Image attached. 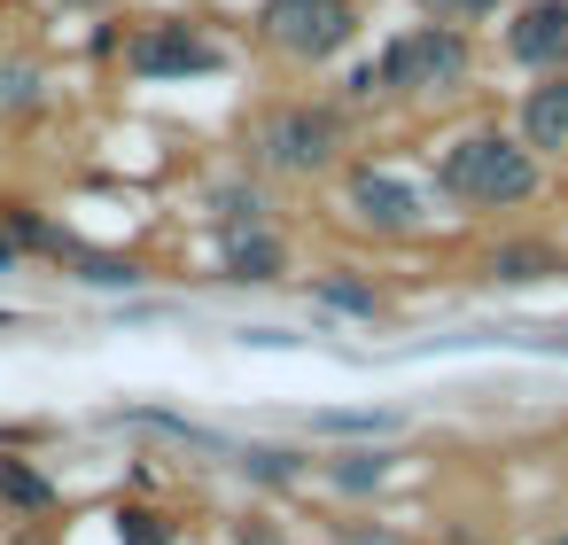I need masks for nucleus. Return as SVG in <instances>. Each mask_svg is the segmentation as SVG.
Returning <instances> with one entry per match:
<instances>
[{"instance_id": "obj_24", "label": "nucleus", "mask_w": 568, "mask_h": 545, "mask_svg": "<svg viewBox=\"0 0 568 545\" xmlns=\"http://www.w3.org/2000/svg\"><path fill=\"white\" fill-rule=\"evenodd\" d=\"M48 9H55V17H110L118 0H48Z\"/></svg>"}, {"instance_id": "obj_1", "label": "nucleus", "mask_w": 568, "mask_h": 545, "mask_svg": "<svg viewBox=\"0 0 568 545\" xmlns=\"http://www.w3.org/2000/svg\"><path fill=\"white\" fill-rule=\"evenodd\" d=\"M475 87V32L459 24H405L374 48V63H351L343 102L351 110H436Z\"/></svg>"}, {"instance_id": "obj_5", "label": "nucleus", "mask_w": 568, "mask_h": 545, "mask_svg": "<svg viewBox=\"0 0 568 545\" xmlns=\"http://www.w3.org/2000/svg\"><path fill=\"white\" fill-rule=\"evenodd\" d=\"M358 32H366L358 0H265V9H257L265 55H281L288 71H320V63L351 55Z\"/></svg>"}, {"instance_id": "obj_23", "label": "nucleus", "mask_w": 568, "mask_h": 545, "mask_svg": "<svg viewBox=\"0 0 568 545\" xmlns=\"http://www.w3.org/2000/svg\"><path fill=\"white\" fill-rule=\"evenodd\" d=\"M234 545H288V529H281L273 514H242V522H234Z\"/></svg>"}, {"instance_id": "obj_26", "label": "nucleus", "mask_w": 568, "mask_h": 545, "mask_svg": "<svg viewBox=\"0 0 568 545\" xmlns=\"http://www.w3.org/2000/svg\"><path fill=\"white\" fill-rule=\"evenodd\" d=\"M343 545H397L389 529H343Z\"/></svg>"}, {"instance_id": "obj_13", "label": "nucleus", "mask_w": 568, "mask_h": 545, "mask_svg": "<svg viewBox=\"0 0 568 545\" xmlns=\"http://www.w3.org/2000/svg\"><path fill=\"white\" fill-rule=\"evenodd\" d=\"M55 506H63V483H55L40 460L0 452V514H17V522H48Z\"/></svg>"}, {"instance_id": "obj_25", "label": "nucleus", "mask_w": 568, "mask_h": 545, "mask_svg": "<svg viewBox=\"0 0 568 545\" xmlns=\"http://www.w3.org/2000/svg\"><path fill=\"white\" fill-rule=\"evenodd\" d=\"M24 265H32V258H24V250H17L9 234H0V281H9V273H24Z\"/></svg>"}, {"instance_id": "obj_4", "label": "nucleus", "mask_w": 568, "mask_h": 545, "mask_svg": "<svg viewBox=\"0 0 568 545\" xmlns=\"http://www.w3.org/2000/svg\"><path fill=\"white\" fill-rule=\"evenodd\" d=\"M118 63H125L133 87H187V79H219L234 55H226V40H219L211 24H195V17H149V24H133V32L118 40Z\"/></svg>"}, {"instance_id": "obj_8", "label": "nucleus", "mask_w": 568, "mask_h": 545, "mask_svg": "<svg viewBox=\"0 0 568 545\" xmlns=\"http://www.w3.org/2000/svg\"><path fill=\"white\" fill-rule=\"evenodd\" d=\"M514 133L537 164H568V71L552 79H529L521 102H514Z\"/></svg>"}, {"instance_id": "obj_22", "label": "nucleus", "mask_w": 568, "mask_h": 545, "mask_svg": "<svg viewBox=\"0 0 568 545\" xmlns=\"http://www.w3.org/2000/svg\"><path fill=\"white\" fill-rule=\"evenodd\" d=\"M498 9H506V0H420V17H428V24H459V32L490 24Z\"/></svg>"}, {"instance_id": "obj_15", "label": "nucleus", "mask_w": 568, "mask_h": 545, "mask_svg": "<svg viewBox=\"0 0 568 545\" xmlns=\"http://www.w3.org/2000/svg\"><path fill=\"white\" fill-rule=\"evenodd\" d=\"M110 428H149V436L187 444V452H203V460H234V436H219V428H203V421H187V413H172V405H118Z\"/></svg>"}, {"instance_id": "obj_18", "label": "nucleus", "mask_w": 568, "mask_h": 545, "mask_svg": "<svg viewBox=\"0 0 568 545\" xmlns=\"http://www.w3.org/2000/svg\"><path fill=\"white\" fill-rule=\"evenodd\" d=\"M48 110V63L32 48H0V118H40Z\"/></svg>"}, {"instance_id": "obj_28", "label": "nucleus", "mask_w": 568, "mask_h": 545, "mask_svg": "<svg viewBox=\"0 0 568 545\" xmlns=\"http://www.w3.org/2000/svg\"><path fill=\"white\" fill-rule=\"evenodd\" d=\"M545 545H568V529H552V537H545Z\"/></svg>"}, {"instance_id": "obj_11", "label": "nucleus", "mask_w": 568, "mask_h": 545, "mask_svg": "<svg viewBox=\"0 0 568 545\" xmlns=\"http://www.w3.org/2000/svg\"><path fill=\"white\" fill-rule=\"evenodd\" d=\"M552 273H568V258H560L545 234H498V242L475 258V281H483V289H537V281H552Z\"/></svg>"}, {"instance_id": "obj_10", "label": "nucleus", "mask_w": 568, "mask_h": 545, "mask_svg": "<svg viewBox=\"0 0 568 545\" xmlns=\"http://www.w3.org/2000/svg\"><path fill=\"white\" fill-rule=\"evenodd\" d=\"M397 467H405L397 444H343V452L312 460V483L335 491V498H382V491L397 483Z\"/></svg>"}, {"instance_id": "obj_2", "label": "nucleus", "mask_w": 568, "mask_h": 545, "mask_svg": "<svg viewBox=\"0 0 568 545\" xmlns=\"http://www.w3.org/2000/svg\"><path fill=\"white\" fill-rule=\"evenodd\" d=\"M351 149H358V110L343 94H281L242 133V164L265 180H296V188L335 180Z\"/></svg>"}, {"instance_id": "obj_9", "label": "nucleus", "mask_w": 568, "mask_h": 545, "mask_svg": "<svg viewBox=\"0 0 568 545\" xmlns=\"http://www.w3.org/2000/svg\"><path fill=\"white\" fill-rule=\"evenodd\" d=\"M288 273H296V258H288V234L281 226L219 234V281H234V289H281Z\"/></svg>"}, {"instance_id": "obj_6", "label": "nucleus", "mask_w": 568, "mask_h": 545, "mask_svg": "<svg viewBox=\"0 0 568 545\" xmlns=\"http://www.w3.org/2000/svg\"><path fill=\"white\" fill-rule=\"evenodd\" d=\"M335 211L351 234L366 242H413L428 219H436V195L397 180L389 164H343V188H335Z\"/></svg>"}, {"instance_id": "obj_20", "label": "nucleus", "mask_w": 568, "mask_h": 545, "mask_svg": "<svg viewBox=\"0 0 568 545\" xmlns=\"http://www.w3.org/2000/svg\"><path fill=\"white\" fill-rule=\"evenodd\" d=\"M110 529H118V545H180V522L164 506H149V498H125L110 514Z\"/></svg>"}, {"instance_id": "obj_14", "label": "nucleus", "mask_w": 568, "mask_h": 545, "mask_svg": "<svg viewBox=\"0 0 568 545\" xmlns=\"http://www.w3.org/2000/svg\"><path fill=\"white\" fill-rule=\"evenodd\" d=\"M312 304H320V312H335V320H366V327L389 312L382 281H374V273H358V265H320V273H312Z\"/></svg>"}, {"instance_id": "obj_19", "label": "nucleus", "mask_w": 568, "mask_h": 545, "mask_svg": "<svg viewBox=\"0 0 568 545\" xmlns=\"http://www.w3.org/2000/svg\"><path fill=\"white\" fill-rule=\"evenodd\" d=\"M397 413H312V436H343V444H397Z\"/></svg>"}, {"instance_id": "obj_27", "label": "nucleus", "mask_w": 568, "mask_h": 545, "mask_svg": "<svg viewBox=\"0 0 568 545\" xmlns=\"http://www.w3.org/2000/svg\"><path fill=\"white\" fill-rule=\"evenodd\" d=\"M9 545H55V537H48V522H24V529H17Z\"/></svg>"}, {"instance_id": "obj_7", "label": "nucleus", "mask_w": 568, "mask_h": 545, "mask_svg": "<svg viewBox=\"0 0 568 545\" xmlns=\"http://www.w3.org/2000/svg\"><path fill=\"white\" fill-rule=\"evenodd\" d=\"M498 48H506V63L529 71V79L568 71V0H521V9H506Z\"/></svg>"}, {"instance_id": "obj_3", "label": "nucleus", "mask_w": 568, "mask_h": 545, "mask_svg": "<svg viewBox=\"0 0 568 545\" xmlns=\"http://www.w3.org/2000/svg\"><path fill=\"white\" fill-rule=\"evenodd\" d=\"M428 195L452 203L459 219H506V211H529L545 195V164L521 149L514 125H467L436 149Z\"/></svg>"}, {"instance_id": "obj_16", "label": "nucleus", "mask_w": 568, "mask_h": 545, "mask_svg": "<svg viewBox=\"0 0 568 545\" xmlns=\"http://www.w3.org/2000/svg\"><path fill=\"white\" fill-rule=\"evenodd\" d=\"M0 234H9L24 258H48V265H71V258L87 250V242H79L63 219H48L40 203H0Z\"/></svg>"}, {"instance_id": "obj_21", "label": "nucleus", "mask_w": 568, "mask_h": 545, "mask_svg": "<svg viewBox=\"0 0 568 545\" xmlns=\"http://www.w3.org/2000/svg\"><path fill=\"white\" fill-rule=\"evenodd\" d=\"M63 273H71L79 289H141V281H149V265H141V258H94V250H79Z\"/></svg>"}, {"instance_id": "obj_17", "label": "nucleus", "mask_w": 568, "mask_h": 545, "mask_svg": "<svg viewBox=\"0 0 568 545\" xmlns=\"http://www.w3.org/2000/svg\"><path fill=\"white\" fill-rule=\"evenodd\" d=\"M226 467H234L242 483H257V491H296V483H312V452H304V444H265V436L234 444Z\"/></svg>"}, {"instance_id": "obj_12", "label": "nucleus", "mask_w": 568, "mask_h": 545, "mask_svg": "<svg viewBox=\"0 0 568 545\" xmlns=\"http://www.w3.org/2000/svg\"><path fill=\"white\" fill-rule=\"evenodd\" d=\"M211 226L219 234H242V226H273V180L265 172H250V164H234L226 180H211Z\"/></svg>"}]
</instances>
